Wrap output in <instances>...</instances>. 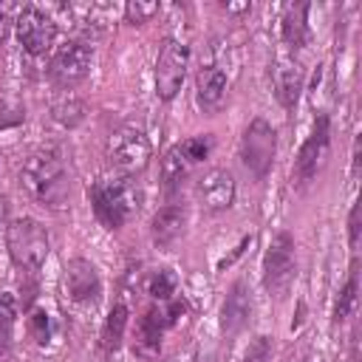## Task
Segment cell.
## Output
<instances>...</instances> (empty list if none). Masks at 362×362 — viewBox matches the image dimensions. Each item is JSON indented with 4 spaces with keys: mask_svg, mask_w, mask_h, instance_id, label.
<instances>
[{
    "mask_svg": "<svg viewBox=\"0 0 362 362\" xmlns=\"http://www.w3.org/2000/svg\"><path fill=\"white\" fill-rule=\"evenodd\" d=\"M187 311V303L184 297H173L167 303H158V305H150L141 320H139V331H136V354L139 356H158L161 351V337L167 328H173L181 314Z\"/></svg>",
    "mask_w": 362,
    "mask_h": 362,
    "instance_id": "7",
    "label": "cell"
},
{
    "mask_svg": "<svg viewBox=\"0 0 362 362\" xmlns=\"http://www.w3.org/2000/svg\"><path fill=\"white\" fill-rule=\"evenodd\" d=\"M359 204H354L351 206V212H348V246L356 252L359 249Z\"/></svg>",
    "mask_w": 362,
    "mask_h": 362,
    "instance_id": "28",
    "label": "cell"
},
{
    "mask_svg": "<svg viewBox=\"0 0 362 362\" xmlns=\"http://www.w3.org/2000/svg\"><path fill=\"white\" fill-rule=\"evenodd\" d=\"M23 187L45 209H62L71 198V173L59 147L34 150L23 164Z\"/></svg>",
    "mask_w": 362,
    "mask_h": 362,
    "instance_id": "1",
    "label": "cell"
},
{
    "mask_svg": "<svg viewBox=\"0 0 362 362\" xmlns=\"http://www.w3.org/2000/svg\"><path fill=\"white\" fill-rule=\"evenodd\" d=\"M158 14V3H141V0H130L124 3V20L130 25H141L147 20H153Z\"/></svg>",
    "mask_w": 362,
    "mask_h": 362,
    "instance_id": "25",
    "label": "cell"
},
{
    "mask_svg": "<svg viewBox=\"0 0 362 362\" xmlns=\"http://www.w3.org/2000/svg\"><path fill=\"white\" fill-rule=\"evenodd\" d=\"M252 320V297H249V286L243 280H235L223 297L221 305V331L226 339L238 337Z\"/></svg>",
    "mask_w": 362,
    "mask_h": 362,
    "instance_id": "14",
    "label": "cell"
},
{
    "mask_svg": "<svg viewBox=\"0 0 362 362\" xmlns=\"http://www.w3.org/2000/svg\"><path fill=\"white\" fill-rule=\"evenodd\" d=\"M280 37L291 51H300L308 40V3H288L283 6L280 17Z\"/></svg>",
    "mask_w": 362,
    "mask_h": 362,
    "instance_id": "18",
    "label": "cell"
},
{
    "mask_svg": "<svg viewBox=\"0 0 362 362\" xmlns=\"http://www.w3.org/2000/svg\"><path fill=\"white\" fill-rule=\"evenodd\" d=\"M8 25H11V23H8L6 11L0 8V45H3V42H6V37H8Z\"/></svg>",
    "mask_w": 362,
    "mask_h": 362,
    "instance_id": "30",
    "label": "cell"
},
{
    "mask_svg": "<svg viewBox=\"0 0 362 362\" xmlns=\"http://www.w3.org/2000/svg\"><path fill=\"white\" fill-rule=\"evenodd\" d=\"M187 68H189V45L175 40V37H167L161 42V51L156 59V93H158V99H164V102L175 99V93L184 85Z\"/></svg>",
    "mask_w": 362,
    "mask_h": 362,
    "instance_id": "9",
    "label": "cell"
},
{
    "mask_svg": "<svg viewBox=\"0 0 362 362\" xmlns=\"http://www.w3.org/2000/svg\"><path fill=\"white\" fill-rule=\"evenodd\" d=\"M88 195H90L93 215L105 229H122L139 212V201H141L133 178L127 175L99 178L88 189Z\"/></svg>",
    "mask_w": 362,
    "mask_h": 362,
    "instance_id": "2",
    "label": "cell"
},
{
    "mask_svg": "<svg viewBox=\"0 0 362 362\" xmlns=\"http://www.w3.org/2000/svg\"><path fill=\"white\" fill-rule=\"evenodd\" d=\"M272 79H274V93H277L280 105L286 110H294V105L300 99V90H303V71H300V65L294 59H277Z\"/></svg>",
    "mask_w": 362,
    "mask_h": 362,
    "instance_id": "17",
    "label": "cell"
},
{
    "mask_svg": "<svg viewBox=\"0 0 362 362\" xmlns=\"http://www.w3.org/2000/svg\"><path fill=\"white\" fill-rule=\"evenodd\" d=\"M226 14H246V11H252V3L246 0V3H218Z\"/></svg>",
    "mask_w": 362,
    "mask_h": 362,
    "instance_id": "29",
    "label": "cell"
},
{
    "mask_svg": "<svg viewBox=\"0 0 362 362\" xmlns=\"http://www.w3.org/2000/svg\"><path fill=\"white\" fill-rule=\"evenodd\" d=\"M195 195H198V204L206 209V212H223L235 204V178L226 167H212L206 170L198 184H195Z\"/></svg>",
    "mask_w": 362,
    "mask_h": 362,
    "instance_id": "12",
    "label": "cell"
},
{
    "mask_svg": "<svg viewBox=\"0 0 362 362\" xmlns=\"http://www.w3.org/2000/svg\"><path fill=\"white\" fill-rule=\"evenodd\" d=\"M192 161L181 153V147L178 144H173L164 156H161V184H164V192H175V189H181V184L187 181V175L192 173Z\"/></svg>",
    "mask_w": 362,
    "mask_h": 362,
    "instance_id": "19",
    "label": "cell"
},
{
    "mask_svg": "<svg viewBox=\"0 0 362 362\" xmlns=\"http://www.w3.org/2000/svg\"><path fill=\"white\" fill-rule=\"evenodd\" d=\"M124 328H127V305L124 303H116L110 311H107V320L102 325V348L107 354H113L122 339H124Z\"/></svg>",
    "mask_w": 362,
    "mask_h": 362,
    "instance_id": "20",
    "label": "cell"
},
{
    "mask_svg": "<svg viewBox=\"0 0 362 362\" xmlns=\"http://www.w3.org/2000/svg\"><path fill=\"white\" fill-rule=\"evenodd\" d=\"M14 337V300L0 291V359L8 354Z\"/></svg>",
    "mask_w": 362,
    "mask_h": 362,
    "instance_id": "22",
    "label": "cell"
},
{
    "mask_svg": "<svg viewBox=\"0 0 362 362\" xmlns=\"http://www.w3.org/2000/svg\"><path fill=\"white\" fill-rule=\"evenodd\" d=\"M107 161L113 164V170L119 175L133 178L136 173H141L150 158H153V144L150 136L144 133V127L139 124H119L110 136H107Z\"/></svg>",
    "mask_w": 362,
    "mask_h": 362,
    "instance_id": "4",
    "label": "cell"
},
{
    "mask_svg": "<svg viewBox=\"0 0 362 362\" xmlns=\"http://www.w3.org/2000/svg\"><path fill=\"white\" fill-rule=\"evenodd\" d=\"M356 291H359V283H356V272H351V277L345 280L339 297H337V305H334V322H345L354 308H356Z\"/></svg>",
    "mask_w": 362,
    "mask_h": 362,
    "instance_id": "23",
    "label": "cell"
},
{
    "mask_svg": "<svg viewBox=\"0 0 362 362\" xmlns=\"http://www.w3.org/2000/svg\"><path fill=\"white\" fill-rule=\"evenodd\" d=\"M6 249L17 269L40 272L51 252V238L45 226L34 218H14L6 229Z\"/></svg>",
    "mask_w": 362,
    "mask_h": 362,
    "instance_id": "3",
    "label": "cell"
},
{
    "mask_svg": "<svg viewBox=\"0 0 362 362\" xmlns=\"http://www.w3.org/2000/svg\"><path fill=\"white\" fill-rule=\"evenodd\" d=\"M238 156H240V164L257 178L263 181L274 164V156H277V133L274 127L266 122V119H252L240 136V144H238Z\"/></svg>",
    "mask_w": 362,
    "mask_h": 362,
    "instance_id": "5",
    "label": "cell"
},
{
    "mask_svg": "<svg viewBox=\"0 0 362 362\" xmlns=\"http://www.w3.org/2000/svg\"><path fill=\"white\" fill-rule=\"evenodd\" d=\"M65 288L68 297L79 305H90L102 297V277L96 272V266L85 257H74L65 266Z\"/></svg>",
    "mask_w": 362,
    "mask_h": 362,
    "instance_id": "13",
    "label": "cell"
},
{
    "mask_svg": "<svg viewBox=\"0 0 362 362\" xmlns=\"http://www.w3.org/2000/svg\"><path fill=\"white\" fill-rule=\"evenodd\" d=\"M90 59H93V51L88 42L82 40H68L62 42L51 62H48V76L59 85V88H74L76 82H82L90 71Z\"/></svg>",
    "mask_w": 362,
    "mask_h": 362,
    "instance_id": "10",
    "label": "cell"
},
{
    "mask_svg": "<svg viewBox=\"0 0 362 362\" xmlns=\"http://www.w3.org/2000/svg\"><path fill=\"white\" fill-rule=\"evenodd\" d=\"M147 294L158 303H167L175 297V274L170 269H156L147 280Z\"/></svg>",
    "mask_w": 362,
    "mask_h": 362,
    "instance_id": "21",
    "label": "cell"
},
{
    "mask_svg": "<svg viewBox=\"0 0 362 362\" xmlns=\"http://www.w3.org/2000/svg\"><path fill=\"white\" fill-rule=\"evenodd\" d=\"M243 362H272V339L269 337H255L243 354Z\"/></svg>",
    "mask_w": 362,
    "mask_h": 362,
    "instance_id": "26",
    "label": "cell"
},
{
    "mask_svg": "<svg viewBox=\"0 0 362 362\" xmlns=\"http://www.w3.org/2000/svg\"><path fill=\"white\" fill-rule=\"evenodd\" d=\"M294 272H297V260H294V238L280 229L272 235L269 249L263 255V286L269 294L283 297L288 291V286L294 283Z\"/></svg>",
    "mask_w": 362,
    "mask_h": 362,
    "instance_id": "6",
    "label": "cell"
},
{
    "mask_svg": "<svg viewBox=\"0 0 362 362\" xmlns=\"http://www.w3.org/2000/svg\"><path fill=\"white\" fill-rule=\"evenodd\" d=\"M328 144H331V122H328V113H320L314 119V127H311L308 139L300 144V153L294 158V167H291L294 187L305 189L317 178V173H320V167L328 156Z\"/></svg>",
    "mask_w": 362,
    "mask_h": 362,
    "instance_id": "8",
    "label": "cell"
},
{
    "mask_svg": "<svg viewBox=\"0 0 362 362\" xmlns=\"http://www.w3.org/2000/svg\"><path fill=\"white\" fill-rule=\"evenodd\" d=\"M178 147H181V153H184L192 164H198V161H204V158L209 156V150H212V136H209V133H204V136H189V139H184Z\"/></svg>",
    "mask_w": 362,
    "mask_h": 362,
    "instance_id": "24",
    "label": "cell"
},
{
    "mask_svg": "<svg viewBox=\"0 0 362 362\" xmlns=\"http://www.w3.org/2000/svg\"><path fill=\"white\" fill-rule=\"evenodd\" d=\"M28 325H31V334L37 337V342H48V337H51V322H48V314H45V311L37 308V311L31 314Z\"/></svg>",
    "mask_w": 362,
    "mask_h": 362,
    "instance_id": "27",
    "label": "cell"
},
{
    "mask_svg": "<svg viewBox=\"0 0 362 362\" xmlns=\"http://www.w3.org/2000/svg\"><path fill=\"white\" fill-rule=\"evenodd\" d=\"M14 28H17V40H20L23 51L31 57L51 51L54 40H57V23L37 6H23V11L14 20Z\"/></svg>",
    "mask_w": 362,
    "mask_h": 362,
    "instance_id": "11",
    "label": "cell"
},
{
    "mask_svg": "<svg viewBox=\"0 0 362 362\" xmlns=\"http://www.w3.org/2000/svg\"><path fill=\"white\" fill-rule=\"evenodd\" d=\"M187 226V209L181 204H167L150 218V238L158 246L173 243Z\"/></svg>",
    "mask_w": 362,
    "mask_h": 362,
    "instance_id": "16",
    "label": "cell"
},
{
    "mask_svg": "<svg viewBox=\"0 0 362 362\" xmlns=\"http://www.w3.org/2000/svg\"><path fill=\"white\" fill-rule=\"evenodd\" d=\"M226 90H229V79L218 65H201L198 68V74H195V96H198V105L206 113H215L223 105Z\"/></svg>",
    "mask_w": 362,
    "mask_h": 362,
    "instance_id": "15",
    "label": "cell"
}]
</instances>
